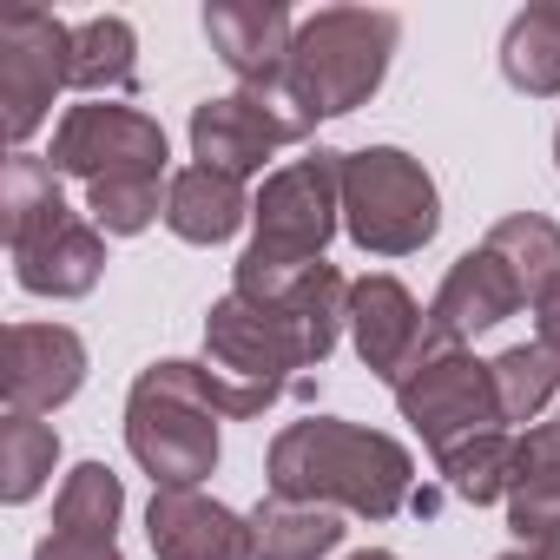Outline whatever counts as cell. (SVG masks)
I'll return each mask as SVG.
<instances>
[{"label": "cell", "instance_id": "1", "mask_svg": "<svg viewBox=\"0 0 560 560\" xmlns=\"http://www.w3.org/2000/svg\"><path fill=\"white\" fill-rule=\"evenodd\" d=\"M350 324V284L330 264H311L284 298L250 304V298H218L205 317V363L257 383V389H284L291 370H311L337 350Z\"/></svg>", "mask_w": 560, "mask_h": 560}, {"label": "cell", "instance_id": "2", "mask_svg": "<svg viewBox=\"0 0 560 560\" xmlns=\"http://www.w3.org/2000/svg\"><path fill=\"white\" fill-rule=\"evenodd\" d=\"M264 475H270V494H284V501L389 521L409 501L416 462L396 435H376V429H357L337 416H311V422L277 429Z\"/></svg>", "mask_w": 560, "mask_h": 560}, {"label": "cell", "instance_id": "3", "mask_svg": "<svg viewBox=\"0 0 560 560\" xmlns=\"http://www.w3.org/2000/svg\"><path fill=\"white\" fill-rule=\"evenodd\" d=\"M250 244L237 257V298L270 304L284 298L311 264H324V244L343 224V152H311L270 172L250 205Z\"/></svg>", "mask_w": 560, "mask_h": 560}, {"label": "cell", "instance_id": "4", "mask_svg": "<svg viewBox=\"0 0 560 560\" xmlns=\"http://www.w3.org/2000/svg\"><path fill=\"white\" fill-rule=\"evenodd\" d=\"M396 40H402V21L383 8H324L298 21L284 80L311 119H343L383 86Z\"/></svg>", "mask_w": 560, "mask_h": 560}, {"label": "cell", "instance_id": "5", "mask_svg": "<svg viewBox=\"0 0 560 560\" xmlns=\"http://www.w3.org/2000/svg\"><path fill=\"white\" fill-rule=\"evenodd\" d=\"M343 231L370 257H409L442 231V198L422 159L402 145H363L343 152Z\"/></svg>", "mask_w": 560, "mask_h": 560}, {"label": "cell", "instance_id": "6", "mask_svg": "<svg viewBox=\"0 0 560 560\" xmlns=\"http://www.w3.org/2000/svg\"><path fill=\"white\" fill-rule=\"evenodd\" d=\"M218 409L185 383L178 363H152L126 396V448L152 488H198L218 468Z\"/></svg>", "mask_w": 560, "mask_h": 560}, {"label": "cell", "instance_id": "7", "mask_svg": "<svg viewBox=\"0 0 560 560\" xmlns=\"http://www.w3.org/2000/svg\"><path fill=\"white\" fill-rule=\"evenodd\" d=\"M396 409H402V422H416V435L435 455H448L455 442H468L481 429H501L494 370L481 357H468V343L442 337L435 324L422 330L409 370L396 376Z\"/></svg>", "mask_w": 560, "mask_h": 560}, {"label": "cell", "instance_id": "8", "mask_svg": "<svg viewBox=\"0 0 560 560\" xmlns=\"http://www.w3.org/2000/svg\"><path fill=\"white\" fill-rule=\"evenodd\" d=\"M60 86H73V27L40 8L0 14V106H8L14 152H27V139L47 126Z\"/></svg>", "mask_w": 560, "mask_h": 560}, {"label": "cell", "instance_id": "9", "mask_svg": "<svg viewBox=\"0 0 560 560\" xmlns=\"http://www.w3.org/2000/svg\"><path fill=\"white\" fill-rule=\"evenodd\" d=\"M54 172L113 185V178H165V126L139 106H73L54 132Z\"/></svg>", "mask_w": 560, "mask_h": 560}, {"label": "cell", "instance_id": "10", "mask_svg": "<svg viewBox=\"0 0 560 560\" xmlns=\"http://www.w3.org/2000/svg\"><path fill=\"white\" fill-rule=\"evenodd\" d=\"M86 383V343L67 324H8L0 343V396L8 416H47Z\"/></svg>", "mask_w": 560, "mask_h": 560}, {"label": "cell", "instance_id": "11", "mask_svg": "<svg viewBox=\"0 0 560 560\" xmlns=\"http://www.w3.org/2000/svg\"><path fill=\"white\" fill-rule=\"evenodd\" d=\"M145 534L159 560H257L250 521L198 488H152Z\"/></svg>", "mask_w": 560, "mask_h": 560}, {"label": "cell", "instance_id": "12", "mask_svg": "<svg viewBox=\"0 0 560 560\" xmlns=\"http://www.w3.org/2000/svg\"><path fill=\"white\" fill-rule=\"evenodd\" d=\"M205 34H211V47H218V60L231 67L237 86H277L291 67L298 21H291V8H277V0H211Z\"/></svg>", "mask_w": 560, "mask_h": 560}, {"label": "cell", "instance_id": "13", "mask_svg": "<svg viewBox=\"0 0 560 560\" xmlns=\"http://www.w3.org/2000/svg\"><path fill=\"white\" fill-rule=\"evenodd\" d=\"M277 145H298V132L277 119L257 93H224V100H205L191 113V159L211 165V172L250 178V172H264V159Z\"/></svg>", "mask_w": 560, "mask_h": 560}, {"label": "cell", "instance_id": "14", "mask_svg": "<svg viewBox=\"0 0 560 560\" xmlns=\"http://www.w3.org/2000/svg\"><path fill=\"white\" fill-rule=\"evenodd\" d=\"M521 304H527L521 277H514V270H508L488 244H475V250H462V257L448 264L442 291H435V304H429V324H435L442 337L468 343V337H481V330L508 324Z\"/></svg>", "mask_w": 560, "mask_h": 560}, {"label": "cell", "instance_id": "15", "mask_svg": "<svg viewBox=\"0 0 560 560\" xmlns=\"http://www.w3.org/2000/svg\"><path fill=\"white\" fill-rule=\"evenodd\" d=\"M422 330H429V311H416V298L396 284V277L376 270V277H357V284H350V337H357V357L389 389L409 370Z\"/></svg>", "mask_w": 560, "mask_h": 560}, {"label": "cell", "instance_id": "16", "mask_svg": "<svg viewBox=\"0 0 560 560\" xmlns=\"http://www.w3.org/2000/svg\"><path fill=\"white\" fill-rule=\"evenodd\" d=\"M100 270H106V231L80 211L54 218L47 231L14 244V277L34 298H86L100 284Z\"/></svg>", "mask_w": 560, "mask_h": 560}, {"label": "cell", "instance_id": "17", "mask_svg": "<svg viewBox=\"0 0 560 560\" xmlns=\"http://www.w3.org/2000/svg\"><path fill=\"white\" fill-rule=\"evenodd\" d=\"M508 527L527 553L560 560V422H540L514 448V488H508Z\"/></svg>", "mask_w": 560, "mask_h": 560}, {"label": "cell", "instance_id": "18", "mask_svg": "<svg viewBox=\"0 0 560 560\" xmlns=\"http://www.w3.org/2000/svg\"><path fill=\"white\" fill-rule=\"evenodd\" d=\"M244 218H250L244 178L211 172V165L172 172V185H165V224H172V237H185V244H224Z\"/></svg>", "mask_w": 560, "mask_h": 560}, {"label": "cell", "instance_id": "19", "mask_svg": "<svg viewBox=\"0 0 560 560\" xmlns=\"http://www.w3.org/2000/svg\"><path fill=\"white\" fill-rule=\"evenodd\" d=\"M250 540L257 560H324L343 540V514L337 508H311V501H284V494H264L250 514Z\"/></svg>", "mask_w": 560, "mask_h": 560}, {"label": "cell", "instance_id": "20", "mask_svg": "<svg viewBox=\"0 0 560 560\" xmlns=\"http://www.w3.org/2000/svg\"><path fill=\"white\" fill-rule=\"evenodd\" d=\"M501 73L527 100H553L560 93V0H540V8H527V14L508 21Z\"/></svg>", "mask_w": 560, "mask_h": 560}, {"label": "cell", "instance_id": "21", "mask_svg": "<svg viewBox=\"0 0 560 560\" xmlns=\"http://www.w3.org/2000/svg\"><path fill=\"white\" fill-rule=\"evenodd\" d=\"M54 218H67V198H60V172H54V159H40V152H14V159H8V178H0V231H8V250L27 244L34 231H47Z\"/></svg>", "mask_w": 560, "mask_h": 560}, {"label": "cell", "instance_id": "22", "mask_svg": "<svg viewBox=\"0 0 560 560\" xmlns=\"http://www.w3.org/2000/svg\"><path fill=\"white\" fill-rule=\"evenodd\" d=\"M481 244L521 277L527 304H540V298L560 284V224H553V218H540V211H514V218H501Z\"/></svg>", "mask_w": 560, "mask_h": 560}, {"label": "cell", "instance_id": "23", "mask_svg": "<svg viewBox=\"0 0 560 560\" xmlns=\"http://www.w3.org/2000/svg\"><path fill=\"white\" fill-rule=\"evenodd\" d=\"M139 40L119 14H93L73 27V86L80 93H132L139 80Z\"/></svg>", "mask_w": 560, "mask_h": 560}, {"label": "cell", "instance_id": "24", "mask_svg": "<svg viewBox=\"0 0 560 560\" xmlns=\"http://www.w3.org/2000/svg\"><path fill=\"white\" fill-rule=\"evenodd\" d=\"M514 435L508 429H481V435H468V442H455L448 455H435L442 462V481L468 501V508H488V501H508V488H514Z\"/></svg>", "mask_w": 560, "mask_h": 560}, {"label": "cell", "instance_id": "25", "mask_svg": "<svg viewBox=\"0 0 560 560\" xmlns=\"http://www.w3.org/2000/svg\"><path fill=\"white\" fill-rule=\"evenodd\" d=\"M488 370H494L501 422H534V416L560 396V357H553L547 343H514V350H501Z\"/></svg>", "mask_w": 560, "mask_h": 560}, {"label": "cell", "instance_id": "26", "mask_svg": "<svg viewBox=\"0 0 560 560\" xmlns=\"http://www.w3.org/2000/svg\"><path fill=\"white\" fill-rule=\"evenodd\" d=\"M54 462H60V435L40 416H8L0 422V494H8L14 508L47 488Z\"/></svg>", "mask_w": 560, "mask_h": 560}, {"label": "cell", "instance_id": "27", "mask_svg": "<svg viewBox=\"0 0 560 560\" xmlns=\"http://www.w3.org/2000/svg\"><path fill=\"white\" fill-rule=\"evenodd\" d=\"M119 508H126V488L106 462H80L67 481H60V501H54V527H93V534H113L119 527Z\"/></svg>", "mask_w": 560, "mask_h": 560}, {"label": "cell", "instance_id": "28", "mask_svg": "<svg viewBox=\"0 0 560 560\" xmlns=\"http://www.w3.org/2000/svg\"><path fill=\"white\" fill-rule=\"evenodd\" d=\"M86 211L106 237H132L152 218H165L159 205V178H113V185H86Z\"/></svg>", "mask_w": 560, "mask_h": 560}, {"label": "cell", "instance_id": "29", "mask_svg": "<svg viewBox=\"0 0 560 560\" xmlns=\"http://www.w3.org/2000/svg\"><path fill=\"white\" fill-rule=\"evenodd\" d=\"M34 560H126V553H119L113 534H93V527H54V534L34 547Z\"/></svg>", "mask_w": 560, "mask_h": 560}, {"label": "cell", "instance_id": "30", "mask_svg": "<svg viewBox=\"0 0 560 560\" xmlns=\"http://www.w3.org/2000/svg\"><path fill=\"white\" fill-rule=\"evenodd\" d=\"M534 324H540V343H547V350L560 357V284H553V291H547V298L534 304Z\"/></svg>", "mask_w": 560, "mask_h": 560}, {"label": "cell", "instance_id": "31", "mask_svg": "<svg viewBox=\"0 0 560 560\" xmlns=\"http://www.w3.org/2000/svg\"><path fill=\"white\" fill-rule=\"evenodd\" d=\"M350 560H396V553H383V547H370V553H350Z\"/></svg>", "mask_w": 560, "mask_h": 560}, {"label": "cell", "instance_id": "32", "mask_svg": "<svg viewBox=\"0 0 560 560\" xmlns=\"http://www.w3.org/2000/svg\"><path fill=\"white\" fill-rule=\"evenodd\" d=\"M494 560H540V553H527V547H514V553H494Z\"/></svg>", "mask_w": 560, "mask_h": 560}, {"label": "cell", "instance_id": "33", "mask_svg": "<svg viewBox=\"0 0 560 560\" xmlns=\"http://www.w3.org/2000/svg\"><path fill=\"white\" fill-rule=\"evenodd\" d=\"M553 165H560V132H553Z\"/></svg>", "mask_w": 560, "mask_h": 560}]
</instances>
